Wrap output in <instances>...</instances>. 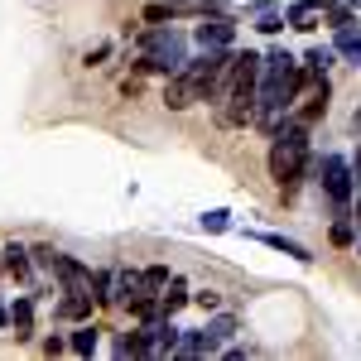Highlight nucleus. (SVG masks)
<instances>
[{"label":"nucleus","mask_w":361,"mask_h":361,"mask_svg":"<svg viewBox=\"0 0 361 361\" xmlns=\"http://www.w3.org/2000/svg\"><path fill=\"white\" fill-rule=\"evenodd\" d=\"M318 78H328V73H308L299 68L294 58L284 54V49H270V54L260 58V92H255V121L265 126V130H275L279 116L294 106V97L313 87Z\"/></svg>","instance_id":"1"},{"label":"nucleus","mask_w":361,"mask_h":361,"mask_svg":"<svg viewBox=\"0 0 361 361\" xmlns=\"http://www.w3.org/2000/svg\"><path fill=\"white\" fill-rule=\"evenodd\" d=\"M304 173H308V126L304 121H284V126L270 130V178L284 193H294Z\"/></svg>","instance_id":"2"},{"label":"nucleus","mask_w":361,"mask_h":361,"mask_svg":"<svg viewBox=\"0 0 361 361\" xmlns=\"http://www.w3.org/2000/svg\"><path fill=\"white\" fill-rule=\"evenodd\" d=\"M255 92H260V54H236L231 78H226V97L217 102V121L222 126H250L255 121Z\"/></svg>","instance_id":"3"},{"label":"nucleus","mask_w":361,"mask_h":361,"mask_svg":"<svg viewBox=\"0 0 361 361\" xmlns=\"http://www.w3.org/2000/svg\"><path fill=\"white\" fill-rule=\"evenodd\" d=\"M183 63H188V39L173 25H149L140 34V63H135L140 73H164V78H173V73H183Z\"/></svg>","instance_id":"4"},{"label":"nucleus","mask_w":361,"mask_h":361,"mask_svg":"<svg viewBox=\"0 0 361 361\" xmlns=\"http://www.w3.org/2000/svg\"><path fill=\"white\" fill-rule=\"evenodd\" d=\"M313 173H318V183H323V193H328V202H333L337 212H347V202H352V193H357V178H352V164H347L342 154H323V159L313 164Z\"/></svg>","instance_id":"5"},{"label":"nucleus","mask_w":361,"mask_h":361,"mask_svg":"<svg viewBox=\"0 0 361 361\" xmlns=\"http://www.w3.org/2000/svg\"><path fill=\"white\" fill-rule=\"evenodd\" d=\"M92 304H97V294L92 289H63V299H58V318H68V323H87L92 318Z\"/></svg>","instance_id":"6"},{"label":"nucleus","mask_w":361,"mask_h":361,"mask_svg":"<svg viewBox=\"0 0 361 361\" xmlns=\"http://www.w3.org/2000/svg\"><path fill=\"white\" fill-rule=\"evenodd\" d=\"M193 39L202 44V49H231V44H236V25L217 15V20H207V25H197V29H193Z\"/></svg>","instance_id":"7"},{"label":"nucleus","mask_w":361,"mask_h":361,"mask_svg":"<svg viewBox=\"0 0 361 361\" xmlns=\"http://www.w3.org/2000/svg\"><path fill=\"white\" fill-rule=\"evenodd\" d=\"M255 241H260V246H270V250H284V255H294L299 265H308V260H313V250H308L304 241H294V236H279V231H255Z\"/></svg>","instance_id":"8"},{"label":"nucleus","mask_w":361,"mask_h":361,"mask_svg":"<svg viewBox=\"0 0 361 361\" xmlns=\"http://www.w3.org/2000/svg\"><path fill=\"white\" fill-rule=\"evenodd\" d=\"M164 102L173 106V111H188V106L197 102V92L188 87V78H183V73H173V78H169V87H164Z\"/></svg>","instance_id":"9"},{"label":"nucleus","mask_w":361,"mask_h":361,"mask_svg":"<svg viewBox=\"0 0 361 361\" xmlns=\"http://www.w3.org/2000/svg\"><path fill=\"white\" fill-rule=\"evenodd\" d=\"M102 347V328H92V318L87 323H78V333L68 337V352H78V357H92Z\"/></svg>","instance_id":"10"},{"label":"nucleus","mask_w":361,"mask_h":361,"mask_svg":"<svg viewBox=\"0 0 361 361\" xmlns=\"http://www.w3.org/2000/svg\"><path fill=\"white\" fill-rule=\"evenodd\" d=\"M188 299H193V294H188V284H183V279H169L164 294H159V313H164V318H173V313L188 304Z\"/></svg>","instance_id":"11"},{"label":"nucleus","mask_w":361,"mask_h":361,"mask_svg":"<svg viewBox=\"0 0 361 361\" xmlns=\"http://www.w3.org/2000/svg\"><path fill=\"white\" fill-rule=\"evenodd\" d=\"M328 97H333V87H328V78H318V82H313V97H308V106L304 111H299V121H318V116L328 111Z\"/></svg>","instance_id":"12"},{"label":"nucleus","mask_w":361,"mask_h":361,"mask_svg":"<svg viewBox=\"0 0 361 361\" xmlns=\"http://www.w3.org/2000/svg\"><path fill=\"white\" fill-rule=\"evenodd\" d=\"M0 255H5V270H10L15 279H29V270H34V260H29V255H34V250H25V246H15V241H10Z\"/></svg>","instance_id":"13"},{"label":"nucleus","mask_w":361,"mask_h":361,"mask_svg":"<svg viewBox=\"0 0 361 361\" xmlns=\"http://www.w3.org/2000/svg\"><path fill=\"white\" fill-rule=\"evenodd\" d=\"M10 328H15V337H34V299H15Z\"/></svg>","instance_id":"14"},{"label":"nucleus","mask_w":361,"mask_h":361,"mask_svg":"<svg viewBox=\"0 0 361 361\" xmlns=\"http://www.w3.org/2000/svg\"><path fill=\"white\" fill-rule=\"evenodd\" d=\"M333 49H337L342 58L361 63V29H357V25H342V29H337V39H333Z\"/></svg>","instance_id":"15"},{"label":"nucleus","mask_w":361,"mask_h":361,"mask_svg":"<svg viewBox=\"0 0 361 361\" xmlns=\"http://www.w3.org/2000/svg\"><path fill=\"white\" fill-rule=\"evenodd\" d=\"M313 10H318L313 0H294L289 15H284V25H289V29H313Z\"/></svg>","instance_id":"16"},{"label":"nucleus","mask_w":361,"mask_h":361,"mask_svg":"<svg viewBox=\"0 0 361 361\" xmlns=\"http://www.w3.org/2000/svg\"><path fill=\"white\" fill-rule=\"evenodd\" d=\"M92 294H97V304H116V275L111 270H97L92 275Z\"/></svg>","instance_id":"17"},{"label":"nucleus","mask_w":361,"mask_h":361,"mask_svg":"<svg viewBox=\"0 0 361 361\" xmlns=\"http://www.w3.org/2000/svg\"><path fill=\"white\" fill-rule=\"evenodd\" d=\"M333 58H337V49L313 44V49H308V58H304V68H308V73H328V68H333Z\"/></svg>","instance_id":"18"},{"label":"nucleus","mask_w":361,"mask_h":361,"mask_svg":"<svg viewBox=\"0 0 361 361\" xmlns=\"http://www.w3.org/2000/svg\"><path fill=\"white\" fill-rule=\"evenodd\" d=\"M169 279H173V275H169L164 265H149V270L140 275V289H149V294H159V289H164Z\"/></svg>","instance_id":"19"},{"label":"nucleus","mask_w":361,"mask_h":361,"mask_svg":"<svg viewBox=\"0 0 361 361\" xmlns=\"http://www.w3.org/2000/svg\"><path fill=\"white\" fill-rule=\"evenodd\" d=\"M207 328H212V333L222 337V347H226V342H231V337H236V328H241V323H236V318H231V313H217V318H212V323H207Z\"/></svg>","instance_id":"20"},{"label":"nucleus","mask_w":361,"mask_h":361,"mask_svg":"<svg viewBox=\"0 0 361 361\" xmlns=\"http://www.w3.org/2000/svg\"><path fill=\"white\" fill-rule=\"evenodd\" d=\"M231 226V212L226 207H212V212H202V231H226Z\"/></svg>","instance_id":"21"},{"label":"nucleus","mask_w":361,"mask_h":361,"mask_svg":"<svg viewBox=\"0 0 361 361\" xmlns=\"http://www.w3.org/2000/svg\"><path fill=\"white\" fill-rule=\"evenodd\" d=\"M164 5L173 10V15H202V10H207L212 0H164Z\"/></svg>","instance_id":"22"},{"label":"nucleus","mask_w":361,"mask_h":361,"mask_svg":"<svg viewBox=\"0 0 361 361\" xmlns=\"http://www.w3.org/2000/svg\"><path fill=\"white\" fill-rule=\"evenodd\" d=\"M164 20H173V10H169L164 0H154V5H145V25H164Z\"/></svg>","instance_id":"23"},{"label":"nucleus","mask_w":361,"mask_h":361,"mask_svg":"<svg viewBox=\"0 0 361 361\" xmlns=\"http://www.w3.org/2000/svg\"><path fill=\"white\" fill-rule=\"evenodd\" d=\"M333 241L337 246H352V222H333Z\"/></svg>","instance_id":"24"},{"label":"nucleus","mask_w":361,"mask_h":361,"mask_svg":"<svg viewBox=\"0 0 361 361\" xmlns=\"http://www.w3.org/2000/svg\"><path fill=\"white\" fill-rule=\"evenodd\" d=\"M102 58H111V44H97V49H92V54H87V68H97V63H102Z\"/></svg>","instance_id":"25"},{"label":"nucleus","mask_w":361,"mask_h":361,"mask_svg":"<svg viewBox=\"0 0 361 361\" xmlns=\"http://www.w3.org/2000/svg\"><path fill=\"white\" fill-rule=\"evenodd\" d=\"M44 352H49V357H58V352H68V342H63V337H49V342H44Z\"/></svg>","instance_id":"26"},{"label":"nucleus","mask_w":361,"mask_h":361,"mask_svg":"<svg viewBox=\"0 0 361 361\" xmlns=\"http://www.w3.org/2000/svg\"><path fill=\"white\" fill-rule=\"evenodd\" d=\"M193 304H202V308H217V294H212V289H202V294H193Z\"/></svg>","instance_id":"27"},{"label":"nucleus","mask_w":361,"mask_h":361,"mask_svg":"<svg viewBox=\"0 0 361 361\" xmlns=\"http://www.w3.org/2000/svg\"><path fill=\"white\" fill-rule=\"evenodd\" d=\"M352 178H357V188H361V149L352 154Z\"/></svg>","instance_id":"28"},{"label":"nucleus","mask_w":361,"mask_h":361,"mask_svg":"<svg viewBox=\"0 0 361 361\" xmlns=\"http://www.w3.org/2000/svg\"><path fill=\"white\" fill-rule=\"evenodd\" d=\"M0 328H10V304L0 299Z\"/></svg>","instance_id":"29"},{"label":"nucleus","mask_w":361,"mask_h":361,"mask_svg":"<svg viewBox=\"0 0 361 361\" xmlns=\"http://www.w3.org/2000/svg\"><path fill=\"white\" fill-rule=\"evenodd\" d=\"M313 5H323V10H328V5H333V0H313Z\"/></svg>","instance_id":"30"},{"label":"nucleus","mask_w":361,"mask_h":361,"mask_svg":"<svg viewBox=\"0 0 361 361\" xmlns=\"http://www.w3.org/2000/svg\"><path fill=\"white\" fill-rule=\"evenodd\" d=\"M347 5H352V10H361V0H347Z\"/></svg>","instance_id":"31"},{"label":"nucleus","mask_w":361,"mask_h":361,"mask_svg":"<svg viewBox=\"0 0 361 361\" xmlns=\"http://www.w3.org/2000/svg\"><path fill=\"white\" fill-rule=\"evenodd\" d=\"M357 222H361V202H357Z\"/></svg>","instance_id":"32"},{"label":"nucleus","mask_w":361,"mask_h":361,"mask_svg":"<svg viewBox=\"0 0 361 361\" xmlns=\"http://www.w3.org/2000/svg\"><path fill=\"white\" fill-rule=\"evenodd\" d=\"M0 270H5V255H0Z\"/></svg>","instance_id":"33"}]
</instances>
